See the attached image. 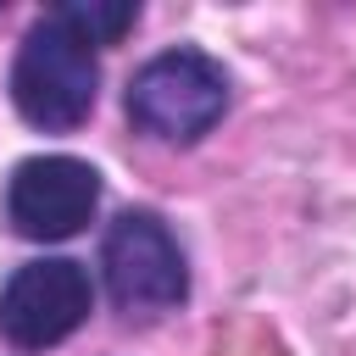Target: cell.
Here are the masks:
<instances>
[{
    "label": "cell",
    "mask_w": 356,
    "mask_h": 356,
    "mask_svg": "<svg viewBox=\"0 0 356 356\" xmlns=\"http://www.w3.org/2000/svg\"><path fill=\"white\" fill-rule=\"evenodd\" d=\"M95 83H100V67H95V44L61 17H39L17 50V67H11V100L17 111L33 122V128H50V134H67L89 117L95 106Z\"/></svg>",
    "instance_id": "obj_1"
},
{
    "label": "cell",
    "mask_w": 356,
    "mask_h": 356,
    "mask_svg": "<svg viewBox=\"0 0 356 356\" xmlns=\"http://www.w3.org/2000/svg\"><path fill=\"white\" fill-rule=\"evenodd\" d=\"M222 106H228V78L200 50H161L128 83V117L167 145H195L222 117Z\"/></svg>",
    "instance_id": "obj_2"
},
{
    "label": "cell",
    "mask_w": 356,
    "mask_h": 356,
    "mask_svg": "<svg viewBox=\"0 0 356 356\" xmlns=\"http://www.w3.org/2000/svg\"><path fill=\"white\" fill-rule=\"evenodd\" d=\"M100 267H106V289H111L117 312H128V317H161L189 295L184 250L150 211H122L106 228Z\"/></svg>",
    "instance_id": "obj_3"
},
{
    "label": "cell",
    "mask_w": 356,
    "mask_h": 356,
    "mask_svg": "<svg viewBox=\"0 0 356 356\" xmlns=\"http://www.w3.org/2000/svg\"><path fill=\"white\" fill-rule=\"evenodd\" d=\"M89 273L67 256H44L11 273V284L0 289V334L22 350H44L61 345L83 317H89Z\"/></svg>",
    "instance_id": "obj_4"
},
{
    "label": "cell",
    "mask_w": 356,
    "mask_h": 356,
    "mask_svg": "<svg viewBox=\"0 0 356 356\" xmlns=\"http://www.w3.org/2000/svg\"><path fill=\"white\" fill-rule=\"evenodd\" d=\"M100 200V172L78 156H28L6 184V217L22 239H72Z\"/></svg>",
    "instance_id": "obj_5"
},
{
    "label": "cell",
    "mask_w": 356,
    "mask_h": 356,
    "mask_svg": "<svg viewBox=\"0 0 356 356\" xmlns=\"http://www.w3.org/2000/svg\"><path fill=\"white\" fill-rule=\"evenodd\" d=\"M56 11H61L89 44H111V39H122V33L134 28V17H139L134 6H106V0H89V6L72 0V6H56Z\"/></svg>",
    "instance_id": "obj_6"
}]
</instances>
